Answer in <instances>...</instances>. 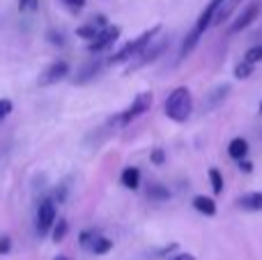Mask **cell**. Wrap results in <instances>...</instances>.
Returning a JSON list of instances; mask_svg holds the SVG:
<instances>
[{
  "label": "cell",
  "mask_w": 262,
  "mask_h": 260,
  "mask_svg": "<svg viewBox=\"0 0 262 260\" xmlns=\"http://www.w3.org/2000/svg\"><path fill=\"white\" fill-rule=\"evenodd\" d=\"M163 111L166 115L172 120V122L182 124L189 120L191 111H193V97H191V90L186 85H180L168 95L166 104H163Z\"/></svg>",
  "instance_id": "cell-1"
},
{
  "label": "cell",
  "mask_w": 262,
  "mask_h": 260,
  "mask_svg": "<svg viewBox=\"0 0 262 260\" xmlns=\"http://www.w3.org/2000/svg\"><path fill=\"white\" fill-rule=\"evenodd\" d=\"M159 30H161V26H152L149 30H145V32H140L136 39H131L127 41V44L122 46V49L118 51V53L113 55V62H129L131 58H136V55L140 53V51L145 49V46H149L152 44V39L159 35Z\"/></svg>",
  "instance_id": "cell-2"
},
{
  "label": "cell",
  "mask_w": 262,
  "mask_h": 260,
  "mask_svg": "<svg viewBox=\"0 0 262 260\" xmlns=\"http://www.w3.org/2000/svg\"><path fill=\"white\" fill-rule=\"evenodd\" d=\"M152 101H154L152 92H140V95H136L129 109H124L122 113L118 115V122L122 124V127L124 124H129V122H134L136 118H140L143 113H147V111L152 109Z\"/></svg>",
  "instance_id": "cell-3"
},
{
  "label": "cell",
  "mask_w": 262,
  "mask_h": 260,
  "mask_svg": "<svg viewBox=\"0 0 262 260\" xmlns=\"http://www.w3.org/2000/svg\"><path fill=\"white\" fill-rule=\"evenodd\" d=\"M163 49H166V39H152V44L145 46V49L140 51L136 58L129 60L127 72H136V69H140V67H145V64L154 62V60H157L159 55L163 53Z\"/></svg>",
  "instance_id": "cell-4"
},
{
  "label": "cell",
  "mask_w": 262,
  "mask_h": 260,
  "mask_svg": "<svg viewBox=\"0 0 262 260\" xmlns=\"http://www.w3.org/2000/svg\"><path fill=\"white\" fill-rule=\"evenodd\" d=\"M37 233L39 235H49L51 228H53L55 224V203L51 201V198H46V201H41L39 205H37Z\"/></svg>",
  "instance_id": "cell-5"
},
{
  "label": "cell",
  "mask_w": 262,
  "mask_h": 260,
  "mask_svg": "<svg viewBox=\"0 0 262 260\" xmlns=\"http://www.w3.org/2000/svg\"><path fill=\"white\" fill-rule=\"evenodd\" d=\"M118 39H120V28L118 26H106L104 30L88 44V51H90V53H101V51L111 49Z\"/></svg>",
  "instance_id": "cell-6"
},
{
  "label": "cell",
  "mask_w": 262,
  "mask_h": 260,
  "mask_svg": "<svg viewBox=\"0 0 262 260\" xmlns=\"http://www.w3.org/2000/svg\"><path fill=\"white\" fill-rule=\"evenodd\" d=\"M69 74V64L64 62V60H55V62H51L49 67L41 72L39 76V85L46 88V85H53V83H60L64 76Z\"/></svg>",
  "instance_id": "cell-7"
},
{
  "label": "cell",
  "mask_w": 262,
  "mask_h": 260,
  "mask_svg": "<svg viewBox=\"0 0 262 260\" xmlns=\"http://www.w3.org/2000/svg\"><path fill=\"white\" fill-rule=\"evenodd\" d=\"M260 9H262V5H260V0H253V3H249L244 9H242V14L235 18V23L230 26V32H242L244 28H249L251 23L255 21V18L260 16Z\"/></svg>",
  "instance_id": "cell-8"
},
{
  "label": "cell",
  "mask_w": 262,
  "mask_h": 260,
  "mask_svg": "<svg viewBox=\"0 0 262 260\" xmlns=\"http://www.w3.org/2000/svg\"><path fill=\"white\" fill-rule=\"evenodd\" d=\"M228 92H230V83H219L216 88H212V90L205 95V99H203V111H205V113L219 109V104H221V101L228 97Z\"/></svg>",
  "instance_id": "cell-9"
},
{
  "label": "cell",
  "mask_w": 262,
  "mask_h": 260,
  "mask_svg": "<svg viewBox=\"0 0 262 260\" xmlns=\"http://www.w3.org/2000/svg\"><path fill=\"white\" fill-rule=\"evenodd\" d=\"M101 64H104V60H101V58H90L81 69H78V74H76V78H74V83H76V85H83V83L92 81V78H95L97 74L101 72Z\"/></svg>",
  "instance_id": "cell-10"
},
{
  "label": "cell",
  "mask_w": 262,
  "mask_h": 260,
  "mask_svg": "<svg viewBox=\"0 0 262 260\" xmlns=\"http://www.w3.org/2000/svg\"><path fill=\"white\" fill-rule=\"evenodd\" d=\"M237 205L246 212H262V191H251L237 198Z\"/></svg>",
  "instance_id": "cell-11"
},
{
  "label": "cell",
  "mask_w": 262,
  "mask_h": 260,
  "mask_svg": "<svg viewBox=\"0 0 262 260\" xmlns=\"http://www.w3.org/2000/svg\"><path fill=\"white\" fill-rule=\"evenodd\" d=\"M228 155L232 157V159H246L249 157V141L246 138H242V136H237V138H232L230 141V145H228Z\"/></svg>",
  "instance_id": "cell-12"
},
{
  "label": "cell",
  "mask_w": 262,
  "mask_h": 260,
  "mask_svg": "<svg viewBox=\"0 0 262 260\" xmlns=\"http://www.w3.org/2000/svg\"><path fill=\"white\" fill-rule=\"evenodd\" d=\"M120 182H122V187L131 189V191H136V189L140 187V170L136 168V166H129V168L122 170V175H120Z\"/></svg>",
  "instance_id": "cell-13"
},
{
  "label": "cell",
  "mask_w": 262,
  "mask_h": 260,
  "mask_svg": "<svg viewBox=\"0 0 262 260\" xmlns=\"http://www.w3.org/2000/svg\"><path fill=\"white\" fill-rule=\"evenodd\" d=\"M193 207H195V212H200V214H205V216L216 214V203H214V198H209V196H195Z\"/></svg>",
  "instance_id": "cell-14"
},
{
  "label": "cell",
  "mask_w": 262,
  "mask_h": 260,
  "mask_svg": "<svg viewBox=\"0 0 262 260\" xmlns=\"http://www.w3.org/2000/svg\"><path fill=\"white\" fill-rule=\"evenodd\" d=\"M111 249H113V242H111L108 237H104V235L97 233L95 240L90 242V247H88V251H90V253H97V256H104V253H108Z\"/></svg>",
  "instance_id": "cell-15"
},
{
  "label": "cell",
  "mask_w": 262,
  "mask_h": 260,
  "mask_svg": "<svg viewBox=\"0 0 262 260\" xmlns=\"http://www.w3.org/2000/svg\"><path fill=\"white\" fill-rule=\"evenodd\" d=\"M198 41H200V35L195 30H191L189 35L184 37V41H182V51H180V58H186V55L191 53V51L198 46Z\"/></svg>",
  "instance_id": "cell-16"
},
{
  "label": "cell",
  "mask_w": 262,
  "mask_h": 260,
  "mask_svg": "<svg viewBox=\"0 0 262 260\" xmlns=\"http://www.w3.org/2000/svg\"><path fill=\"white\" fill-rule=\"evenodd\" d=\"M101 30H104V28H99L95 21H90V23H88V26L76 28V35H78V37H83V39H90V41H92L97 35H99Z\"/></svg>",
  "instance_id": "cell-17"
},
{
  "label": "cell",
  "mask_w": 262,
  "mask_h": 260,
  "mask_svg": "<svg viewBox=\"0 0 262 260\" xmlns=\"http://www.w3.org/2000/svg\"><path fill=\"white\" fill-rule=\"evenodd\" d=\"M147 198H152V201H168V198H170V191H168V187H163V184H149Z\"/></svg>",
  "instance_id": "cell-18"
},
{
  "label": "cell",
  "mask_w": 262,
  "mask_h": 260,
  "mask_svg": "<svg viewBox=\"0 0 262 260\" xmlns=\"http://www.w3.org/2000/svg\"><path fill=\"white\" fill-rule=\"evenodd\" d=\"M209 182H212V191L216 193H223V175L219 168H209Z\"/></svg>",
  "instance_id": "cell-19"
},
{
  "label": "cell",
  "mask_w": 262,
  "mask_h": 260,
  "mask_svg": "<svg viewBox=\"0 0 262 260\" xmlns=\"http://www.w3.org/2000/svg\"><path fill=\"white\" fill-rule=\"evenodd\" d=\"M67 230H69V226H67L64 219H60L58 224H53V228H51V237H53V242H62L64 235H67Z\"/></svg>",
  "instance_id": "cell-20"
},
{
  "label": "cell",
  "mask_w": 262,
  "mask_h": 260,
  "mask_svg": "<svg viewBox=\"0 0 262 260\" xmlns=\"http://www.w3.org/2000/svg\"><path fill=\"white\" fill-rule=\"evenodd\" d=\"M244 60H246V62H251V64H258V62H262V44L251 46V49L246 51Z\"/></svg>",
  "instance_id": "cell-21"
},
{
  "label": "cell",
  "mask_w": 262,
  "mask_h": 260,
  "mask_svg": "<svg viewBox=\"0 0 262 260\" xmlns=\"http://www.w3.org/2000/svg\"><path fill=\"white\" fill-rule=\"evenodd\" d=\"M253 67H255V64H251V62H246V60H242V62L235 67V76H237V78H249L251 74H253Z\"/></svg>",
  "instance_id": "cell-22"
},
{
  "label": "cell",
  "mask_w": 262,
  "mask_h": 260,
  "mask_svg": "<svg viewBox=\"0 0 262 260\" xmlns=\"http://www.w3.org/2000/svg\"><path fill=\"white\" fill-rule=\"evenodd\" d=\"M60 3L67 9H72V12H81V9L85 7V0H60Z\"/></svg>",
  "instance_id": "cell-23"
},
{
  "label": "cell",
  "mask_w": 262,
  "mask_h": 260,
  "mask_svg": "<svg viewBox=\"0 0 262 260\" xmlns=\"http://www.w3.org/2000/svg\"><path fill=\"white\" fill-rule=\"evenodd\" d=\"M149 159H152V164L161 166L163 161H166V152H163L161 147H154V150H152V155H149Z\"/></svg>",
  "instance_id": "cell-24"
},
{
  "label": "cell",
  "mask_w": 262,
  "mask_h": 260,
  "mask_svg": "<svg viewBox=\"0 0 262 260\" xmlns=\"http://www.w3.org/2000/svg\"><path fill=\"white\" fill-rule=\"evenodd\" d=\"M9 113H12V101H9V99H0V122H3Z\"/></svg>",
  "instance_id": "cell-25"
},
{
  "label": "cell",
  "mask_w": 262,
  "mask_h": 260,
  "mask_svg": "<svg viewBox=\"0 0 262 260\" xmlns=\"http://www.w3.org/2000/svg\"><path fill=\"white\" fill-rule=\"evenodd\" d=\"M9 249H12V240H9L7 235H3V237H0V256L9 253Z\"/></svg>",
  "instance_id": "cell-26"
},
{
  "label": "cell",
  "mask_w": 262,
  "mask_h": 260,
  "mask_svg": "<svg viewBox=\"0 0 262 260\" xmlns=\"http://www.w3.org/2000/svg\"><path fill=\"white\" fill-rule=\"evenodd\" d=\"M49 41H51V44L62 46L64 44V35H62V32H58V35H55V32H49Z\"/></svg>",
  "instance_id": "cell-27"
},
{
  "label": "cell",
  "mask_w": 262,
  "mask_h": 260,
  "mask_svg": "<svg viewBox=\"0 0 262 260\" xmlns=\"http://www.w3.org/2000/svg\"><path fill=\"white\" fill-rule=\"evenodd\" d=\"M18 7H21V9H35L37 7V0H18Z\"/></svg>",
  "instance_id": "cell-28"
},
{
  "label": "cell",
  "mask_w": 262,
  "mask_h": 260,
  "mask_svg": "<svg viewBox=\"0 0 262 260\" xmlns=\"http://www.w3.org/2000/svg\"><path fill=\"white\" fill-rule=\"evenodd\" d=\"M239 170H244V173H253V164L246 159H239Z\"/></svg>",
  "instance_id": "cell-29"
},
{
  "label": "cell",
  "mask_w": 262,
  "mask_h": 260,
  "mask_svg": "<svg viewBox=\"0 0 262 260\" xmlns=\"http://www.w3.org/2000/svg\"><path fill=\"white\" fill-rule=\"evenodd\" d=\"M170 260H195V258L191 256V253H177V256L170 258Z\"/></svg>",
  "instance_id": "cell-30"
},
{
  "label": "cell",
  "mask_w": 262,
  "mask_h": 260,
  "mask_svg": "<svg viewBox=\"0 0 262 260\" xmlns=\"http://www.w3.org/2000/svg\"><path fill=\"white\" fill-rule=\"evenodd\" d=\"M223 3H226V0H212V5H214V7H216V12H219V7H221Z\"/></svg>",
  "instance_id": "cell-31"
},
{
  "label": "cell",
  "mask_w": 262,
  "mask_h": 260,
  "mask_svg": "<svg viewBox=\"0 0 262 260\" xmlns=\"http://www.w3.org/2000/svg\"><path fill=\"white\" fill-rule=\"evenodd\" d=\"M55 260H69V258H64V256H58V258H55Z\"/></svg>",
  "instance_id": "cell-32"
},
{
  "label": "cell",
  "mask_w": 262,
  "mask_h": 260,
  "mask_svg": "<svg viewBox=\"0 0 262 260\" xmlns=\"http://www.w3.org/2000/svg\"><path fill=\"white\" fill-rule=\"evenodd\" d=\"M260 113H262V104H260Z\"/></svg>",
  "instance_id": "cell-33"
}]
</instances>
